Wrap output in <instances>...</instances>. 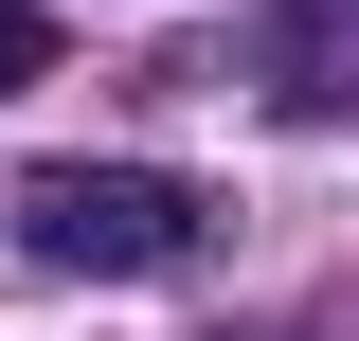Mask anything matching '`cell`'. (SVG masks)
I'll use <instances>...</instances> for the list:
<instances>
[{
  "label": "cell",
  "mask_w": 359,
  "mask_h": 341,
  "mask_svg": "<svg viewBox=\"0 0 359 341\" xmlns=\"http://www.w3.org/2000/svg\"><path fill=\"white\" fill-rule=\"evenodd\" d=\"M18 252L36 269H90V288H144V269L198 252V198L162 162H36L18 180Z\"/></svg>",
  "instance_id": "6da1fadb"
},
{
  "label": "cell",
  "mask_w": 359,
  "mask_h": 341,
  "mask_svg": "<svg viewBox=\"0 0 359 341\" xmlns=\"http://www.w3.org/2000/svg\"><path fill=\"white\" fill-rule=\"evenodd\" d=\"M54 72V18H36V0H0V90H36Z\"/></svg>",
  "instance_id": "7a4b0ae2"
}]
</instances>
